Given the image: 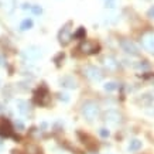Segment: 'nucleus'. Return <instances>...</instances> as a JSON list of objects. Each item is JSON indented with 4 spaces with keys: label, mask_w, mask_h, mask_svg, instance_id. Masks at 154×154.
<instances>
[{
    "label": "nucleus",
    "mask_w": 154,
    "mask_h": 154,
    "mask_svg": "<svg viewBox=\"0 0 154 154\" xmlns=\"http://www.w3.org/2000/svg\"><path fill=\"white\" fill-rule=\"evenodd\" d=\"M31 12L34 14H41L43 13V9H41L40 6H31Z\"/></svg>",
    "instance_id": "nucleus-21"
},
{
    "label": "nucleus",
    "mask_w": 154,
    "mask_h": 154,
    "mask_svg": "<svg viewBox=\"0 0 154 154\" xmlns=\"http://www.w3.org/2000/svg\"><path fill=\"white\" fill-rule=\"evenodd\" d=\"M141 45L147 50L148 52L154 54V31H146L141 35Z\"/></svg>",
    "instance_id": "nucleus-6"
},
{
    "label": "nucleus",
    "mask_w": 154,
    "mask_h": 154,
    "mask_svg": "<svg viewBox=\"0 0 154 154\" xmlns=\"http://www.w3.org/2000/svg\"><path fill=\"white\" fill-rule=\"evenodd\" d=\"M40 153V148L34 144H28L27 146V154H38Z\"/></svg>",
    "instance_id": "nucleus-18"
},
{
    "label": "nucleus",
    "mask_w": 154,
    "mask_h": 154,
    "mask_svg": "<svg viewBox=\"0 0 154 154\" xmlns=\"http://www.w3.org/2000/svg\"><path fill=\"white\" fill-rule=\"evenodd\" d=\"M69 27H71V21H68V23L59 30V33H58V41H59L61 45H68L71 43V40H72Z\"/></svg>",
    "instance_id": "nucleus-5"
},
{
    "label": "nucleus",
    "mask_w": 154,
    "mask_h": 154,
    "mask_svg": "<svg viewBox=\"0 0 154 154\" xmlns=\"http://www.w3.org/2000/svg\"><path fill=\"white\" fill-rule=\"evenodd\" d=\"M99 50H100V47H99V44L98 43H95V41H82L81 44H79V51L82 52V54H85V55H92V54H96V52H99Z\"/></svg>",
    "instance_id": "nucleus-3"
},
{
    "label": "nucleus",
    "mask_w": 154,
    "mask_h": 154,
    "mask_svg": "<svg viewBox=\"0 0 154 154\" xmlns=\"http://www.w3.org/2000/svg\"><path fill=\"white\" fill-rule=\"evenodd\" d=\"M103 65L108 71H116L119 68V62L113 57H105L103 58Z\"/></svg>",
    "instance_id": "nucleus-11"
},
{
    "label": "nucleus",
    "mask_w": 154,
    "mask_h": 154,
    "mask_svg": "<svg viewBox=\"0 0 154 154\" xmlns=\"http://www.w3.org/2000/svg\"><path fill=\"white\" fill-rule=\"evenodd\" d=\"M0 110H1V105H0Z\"/></svg>",
    "instance_id": "nucleus-28"
},
{
    "label": "nucleus",
    "mask_w": 154,
    "mask_h": 154,
    "mask_svg": "<svg viewBox=\"0 0 154 154\" xmlns=\"http://www.w3.org/2000/svg\"><path fill=\"white\" fill-rule=\"evenodd\" d=\"M81 113L84 115L86 120L92 122V120L98 119V116H99V106L93 100H86V102H84L82 108H81Z\"/></svg>",
    "instance_id": "nucleus-1"
},
{
    "label": "nucleus",
    "mask_w": 154,
    "mask_h": 154,
    "mask_svg": "<svg viewBox=\"0 0 154 154\" xmlns=\"http://www.w3.org/2000/svg\"><path fill=\"white\" fill-rule=\"evenodd\" d=\"M14 126L19 129V130H24V124H23V122H20V120H16Z\"/></svg>",
    "instance_id": "nucleus-23"
},
{
    "label": "nucleus",
    "mask_w": 154,
    "mask_h": 154,
    "mask_svg": "<svg viewBox=\"0 0 154 154\" xmlns=\"http://www.w3.org/2000/svg\"><path fill=\"white\" fill-rule=\"evenodd\" d=\"M106 7H115V0H106Z\"/></svg>",
    "instance_id": "nucleus-24"
},
{
    "label": "nucleus",
    "mask_w": 154,
    "mask_h": 154,
    "mask_svg": "<svg viewBox=\"0 0 154 154\" xmlns=\"http://www.w3.org/2000/svg\"><path fill=\"white\" fill-rule=\"evenodd\" d=\"M84 74H85V77L88 78V79H90V81H102V78H103L102 69L99 67H96V65H88L84 69Z\"/></svg>",
    "instance_id": "nucleus-2"
},
{
    "label": "nucleus",
    "mask_w": 154,
    "mask_h": 154,
    "mask_svg": "<svg viewBox=\"0 0 154 154\" xmlns=\"http://www.w3.org/2000/svg\"><path fill=\"white\" fill-rule=\"evenodd\" d=\"M24 54H26L28 58H38L40 55H41V52H40V50L37 47H30V48H27Z\"/></svg>",
    "instance_id": "nucleus-12"
},
{
    "label": "nucleus",
    "mask_w": 154,
    "mask_h": 154,
    "mask_svg": "<svg viewBox=\"0 0 154 154\" xmlns=\"http://www.w3.org/2000/svg\"><path fill=\"white\" fill-rule=\"evenodd\" d=\"M33 27V20L30 19H26L21 21V24H20V30H23V31H26V30H30Z\"/></svg>",
    "instance_id": "nucleus-15"
},
{
    "label": "nucleus",
    "mask_w": 154,
    "mask_h": 154,
    "mask_svg": "<svg viewBox=\"0 0 154 154\" xmlns=\"http://www.w3.org/2000/svg\"><path fill=\"white\" fill-rule=\"evenodd\" d=\"M0 65H4V58L0 55Z\"/></svg>",
    "instance_id": "nucleus-27"
},
{
    "label": "nucleus",
    "mask_w": 154,
    "mask_h": 154,
    "mask_svg": "<svg viewBox=\"0 0 154 154\" xmlns=\"http://www.w3.org/2000/svg\"><path fill=\"white\" fill-rule=\"evenodd\" d=\"M85 35H86V31H85V28H84V27H79V28H78V31L74 34V38L81 40V38H85Z\"/></svg>",
    "instance_id": "nucleus-17"
},
{
    "label": "nucleus",
    "mask_w": 154,
    "mask_h": 154,
    "mask_svg": "<svg viewBox=\"0 0 154 154\" xmlns=\"http://www.w3.org/2000/svg\"><path fill=\"white\" fill-rule=\"evenodd\" d=\"M34 102L40 105V106H47L48 102H50V93H48V90L45 86H41L40 89L35 90V93H34Z\"/></svg>",
    "instance_id": "nucleus-4"
},
{
    "label": "nucleus",
    "mask_w": 154,
    "mask_h": 154,
    "mask_svg": "<svg viewBox=\"0 0 154 154\" xmlns=\"http://www.w3.org/2000/svg\"><path fill=\"white\" fill-rule=\"evenodd\" d=\"M120 47H122V50L124 52H127L130 55H139V48H137V45L133 43V41H130V40L124 38L120 41Z\"/></svg>",
    "instance_id": "nucleus-7"
},
{
    "label": "nucleus",
    "mask_w": 154,
    "mask_h": 154,
    "mask_svg": "<svg viewBox=\"0 0 154 154\" xmlns=\"http://www.w3.org/2000/svg\"><path fill=\"white\" fill-rule=\"evenodd\" d=\"M103 88L106 92H113V90L117 89V84L116 82H106V84L103 85Z\"/></svg>",
    "instance_id": "nucleus-16"
},
{
    "label": "nucleus",
    "mask_w": 154,
    "mask_h": 154,
    "mask_svg": "<svg viewBox=\"0 0 154 154\" xmlns=\"http://www.w3.org/2000/svg\"><path fill=\"white\" fill-rule=\"evenodd\" d=\"M105 120L108 123H112V124H117V123H120V120H122V116H120L119 112H116V110H109L105 115Z\"/></svg>",
    "instance_id": "nucleus-9"
},
{
    "label": "nucleus",
    "mask_w": 154,
    "mask_h": 154,
    "mask_svg": "<svg viewBox=\"0 0 154 154\" xmlns=\"http://www.w3.org/2000/svg\"><path fill=\"white\" fill-rule=\"evenodd\" d=\"M58 96H59V100H64V102H69V95H67V93H59Z\"/></svg>",
    "instance_id": "nucleus-22"
},
{
    "label": "nucleus",
    "mask_w": 154,
    "mask_h": 154,
    "mask_svg": "<svg viewBox=\"0 0 154 154\" xmlns=\"http://www.w3.org/2000/svg\"><path fill=\"white\" fill-rule=\"evenodd\" d=\"M12 134H13L12 124L9 123V120L0 117V136H1V137H10Z\"/></svg>",
    "instance_id": "nucleus-8"
},
{
    "label": "nucleus",
    "mask_w": 154,
    "mask_h": 154,
    "mask_svg": "<svg viewBox=\"0 0 154 154\" xmlns=\"http://www.w3.org/2000/svg\"><path fill=\"white\" fill-rule=\"evenodd\" d=\"M147 16H148V17H150V19H154V6L151 7V9H150V10H148Z\"/></svg>",
    "instance_id": "nucleus-25"
},
{
    "label": "nucleus",
    "mask_w": 154,
    "mask_h": 154,
    "mask_svg": "<svg viewBox=\"0 0 154 154\" xmlns=\"http://www.w3.org/2000/svg\"><path fill=\"white\" fill-rule=\"evenodd\" d=\"M17 109L21 115H27L28 112V103L26 100H17Z\"/></svg>",
    "instance_id": "nucleus-13"
},
{
    "label": "nucleus",
    "mask_w": 154,
    "mask_h": 154,
    "mask_svg": "<svg viewBox=\"0 0 154 154\" xmlns=\"http://www.w3.org/2000/svg\"><path fill=\"white\" fill-rule=\"evenodd\" d=\"M99 134H100V137L106 139V137H109V136H110V132L108 130V129L102 127V129H99Z\"/></svg>",
    "instance_id": "nucleus-20"
},
{
    "label": "nucleus",
    "mask_w": 154,
    "mask_h": 154,
    "mask_svg": "<svg viewBox=\"0 0 154 154\" xmlns=\"http://www.w3.org/2000/svg\"><path fill=\"white\" fill-rule=\"evenodd\" d=\"M141 148V141L134 139V140L130 141V144H129V150L130 151H137V150H140Z\"/></svg>",
    "instance_id": "nucleus-14"
},
{
    "label": "nucleus",
    "mask_w": 154,
    "mask_h": 154,
    "mask_svg": "<svg viewBox=\"0 0 154 154\" xmlns=\"http://www.w3.org/2000/svg\"><path fill=\"white\" fill-rule=\"evenodd\" d=\"M61 85H62L64 88H67V89H75L78 86V82L74 77L68 75V77H64L61 79Z\"/></svg>",
    "instance_id": "nucleus-10"
},
{
    "label": "nucleus",
    "mask_w": 154,
    "mask_h": 154,
    "mask_svg": "<svg viewBox=\"0 0 154 154\" xmlns=\"http://www.w3.org/2000/svg\"><path fill=\"white\" fill-rule=\"evenodd\" d=\"M146 79H148L150 82H153V85H154V75H147V77H146Z\"/></svg>",
    "instance_id": "nucleus-26"
},
{
    "label": "nucleus",
    "mask_w": 154,
    "mask_h": 154,
    "mask_svg": "<svg viewBox=\"0 0 154 154\" xmlns=\"http://www.w3.org/2000/svg\"><path fill=\"white\" fill-rule=\"evenodd\" d=\"M136 67H137V69H148V68H150V65H148L147 61H140Z\"/></svg>",
    "instance_id": "nucleus-19"
}]
</instances>
